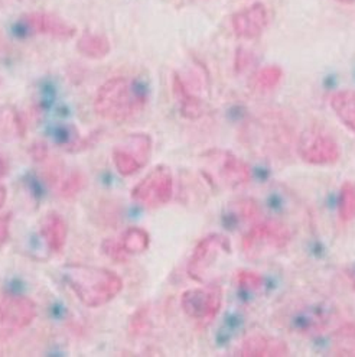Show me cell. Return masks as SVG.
I'll return each mask as SVG.
<instances>
[{
    "label": "cell",
    "instance_id": "83f0119b",
    "mask_svg": "<svg viewBox=\"0 0 355 357\" xmlns=\"http://www.w3.org/2000/svg\"><path fill=\"white\" fill-rule=\"evenodd\" d=\"M103 252L110 257L111 261L114 262H125L127 259V255L125 253V250L122 249L120 243L113 241V239H107L103 242L102 245Z\"/></svg>",
    "mask_w": 355,
    "mask_h": 357
},
{
    "label": "cell",
    "instance_id": "9a60e30c",
    "mask_svg": "<svg viewBox=\"0 0 355 357\" xmlns=\"http://www.w3.org/2000/svg\"><path fill=\"white\" fill-rule=\"evenodd\" d=\"M172 93L184 117L195 121V119H200L205 113V107L201 98L189 90L184 78L176 73L172 77Z\"/></svg>",
    "mask_w": 355,
    "mask_h": 357
},
{
    "label": "cell",
    "instance_id": "30bf717a",
    "mask_svg": "<svg viewBox=\"0 0 355 357\" xmlns=\"http://www.w3.org/2000/svg\"><path fill=\"white\" fill-rule=\"evenodd\" d=\"M223 305V291L220 287L210 285L205 288H192L182 294L181 307L189 319L212 321L219 315Z\"/></svg>",
    "mask_w": 355,
    "mask_h": 357
},
{
    "label": "cell",
    "instance_id": "e575fe53",
    "mask_svg": "<svg viewBox=\"0 0 355 357\" xmlns=\"http://www.w3.org/2000/svg\"><path fill=\"white\" fill-rule=\"evenodd\" d=\"M337 2H341V3H347V5H352V3H355V0H337Z\"/></svg>",
    "mask_w": 355,
    "mask_h": 357
},
{
    "label": "cell",
    "instance_id": "d4e9b609",
    "mask_svg": "<svg viewBox=\"0 0 355 357\" xmlns=\"http://www.w3.org/2000/svg\"><path fill=\"white\" fill-rule=\"evenodd\" d=\"M231 214L240 222H254L260 217V207L251 198H240L231 204Z\"/></svg>",
    "mask_w": 355,
    "mask_h": 357
},
{
    "label": "cell",
    "instance_id": "52a82bcc",
    "mask_svg": "<svg viewBox=\"0 0 355 357\" xmlns=\"http://www.w3.org/2000/svg\"><path fill=\"white\" fill-rule=\"evenodd\" d=\"M152 137L148 133H132L113 149V162L123 176L134 175L145 168L152 155Z\"/></svg>",
    "mask_w": 355,
    "mask_h": 357
},
{
    "label": "cell",
    "instance_id": "277c9868",
    "mask_svg": "<svg viewBox=\"0 0 355 357\" xmlns=\"http://www.w3.org/2000/svg\"><path fill=\"white\" fill-rule=\"evenodd\" d=\"M290 239L292 233L286 225L270 220L255 222L243 236L242 249L251 259H259L285 249Z\"/></svg>",
    "mask_w": 355,
    "mask_h": 357
},
{
    "label": "cell",
    "instance_id": "603a6c76",
    "mask_svg": "<svg viewBox=\"0 0 355 357\" xmlns=\"http://www.w3.org/2000/svg\"><path fill=\"white\" fill-rule=\"evenodd\" d=\"M0 133L5 137L19 136L24 133V123L21 121V116L10 106L0 107Z\"/></svg>",
    "mask_w": 355,
    "mask_h": 357
},
{
    "label": "cell",
    "instance_id": "7a4b0ae2",
    "mask_svg": "<svg viewBox=\"0 0 355 357\" xmlns=\"http://www.w3.org/2000/svg\"><path fill=\"white\" fill-rule=\"evenodd\" d=\"M64 281L86 307L109 304L122 292V278L106 268L71 264L64 268Z\"/></svg>",
    "mask_w": 355,
    "mask_h": 357
},
{
    "label": "cell",
    "instance_id": "1f68e13d",
    "mask_svg": "<svg viewBox=\"0 0 355 357\" xmlns=\"http://www.w3.org/2000/svg\"><path fill=\"white\" fill-rule=\"evenodd\" d=\"M347 278H348V281H349L352 289L355 291V264L347 268Z\"/></svg>",
    "mask_w": 355,
    "mask_h": 357
},
{
    "label": "cell",
    "instance_id": "ac0fdd59",
    "mask_svg": "<svg viewBox=\"0 0 355 357\" xmlns=\"http://www.w3.org/2000/svg\"><path fill=\"white\" fill-rule=\"evenodd\" d=\"M77 50L86 58L103 59L110 54L111 45L106 35L86 31L80 38H78Z\"/></svg>",
    "mask_w": 355,
    "mask_h": 357
},
{
    "label": "cell",
    "instance_id": "d6a6232c",
    "mask_svg": "<svg viewBox=\"0 0 355 357\" xmlns=\"http://www.w3.org/2000/svg\"><path fill=\"white\" fill-rule=\"evenodd\" d=\"M6 198H8V190L5 185L0 184V208H2L6 203Z\"/></svg>",
    "mask_w": 355,
    "mask_h": 357
},
{
    "label": "cell",
    "instance_id": "e0dca14e",
    "mask_svg": "<svg viewBox=\"0 0 355 357\" xmlns=\"http://www.w3.org/2000/svg\"><path fill=\"white\" fill-rule=\"evenodd\" d=\"M331 109L340 119V122L355 133V91L341 90L332 94Z\"/></svg>",
    "mask_w": 355,
    "mask_h": 357
},
{
    "label": "cell",
    "instance_id": "8992f818",
    "mask_svg": "<svg viewBox=\"0 0 355 357\" xmlns=\"http://www.w3.org/2000/svg\"><path fill=\"white\" fill-rule=\"evenodd\" d=\"M173 194V175L165 165L153 168L132 190V198L143 207L156 208L171 202Z\"/></svg>",
    "mask_w": 355,
    "mask_h": 357
},
{
    "label": "cell",
    "instance_id": "5bb4252c",
    "mask_svg": "<svg viewBox=\"0 0 355 357\" xmlns=\"http://www.w3.org/2000/svg\"><path fill=\"white\" fill-rule=\"evenodd\" d=\"M290 354L289 346L273 335L254 334L246 339L235 356L242 357H285Z\"/></svg>",
    "mask_w": 355,
    "mask_h": 357
},
{
    "label": "cell",
    "instance_id": "ba28073f",
    "mask_svg": "<svg viewBox=\"0 0 355 357\" xmlns=\"http://www.w3.org/2000/svg\"><path fill=\"white\" fill-rule=\"evenodd\" d=\"M231 252L230 241L226 236L212 233L205 236L204 239L196 245L188 262V275L191 280L196 282H204L208 272L212 269L215 262L221 255H228Z\"/></svg>",
    "mask_w": 355,
    "mask_h": 357
},
{
    "label": "cell",
    "instance_id": "7c38bea8",
    "mask_svg": "<svg viewBox=\"0 0 355 357\" xmlns=\"http://www.w3.org/2000/svg\"><path fill=\"white\" fill-rule=\"evenodd\" d=\"M22 26L35 35H45L55 39L67 41L75 36L77 29L61 16L48 12H32L21 17Z\"/></svg>",
    "mask_w": 355,
    "mask_h": 357
},
{
    "label": "cell",
    "instance_id": "5b68a950",
    "mask_svg": "<svg viewBox=\"0 0 355 357\" xmlns=\"http://www.w3.org/2000/svg\"><path fill=\"white\" fill-rule=\"evenodd\" d=\"M298 153L309 165L326 167L340 161L341 148L329 132L320 126H310L299 136Z\"/></svg>",
    "mask_w": 355,
    "mask_h": 357
},
{
    "label": "cell",
    "instance_id": "4fadbf2b",
    "mask_svg": "<svg viewBox=\"0 0 355 357\" xmlns=\"http://www.w3.org/2000/svg\"><path fill=\"white\" fill-rule=\"evenodd\" d=\"M270 21L269 10L262 2L251 3L231 16V28L235 36L242 39L259 38Z\"/></svg>",
    "mask_w": 355,
    "mask_h": 357
},
{
    "label": "cell",
    "instance_id": "9c48e42d",
    "mask_svg": "<svg viewBox=\"0 0 355 357\" xmlns=\"http://www.w3.org/2000/svg\"><path fill=\"white\" fill-rule=\"evenodd\" d=\"M208 168L223 185L228 188H239L248 184L251 178L250 167L230 151L214 149L205 153Z\"/></svg>",
    "mask_w": 355,
    "mask_h": 357
},
{
    "label": "cell",
    "instance_id": "f546056e",
    "mask_svg": "<svg viewBox=\"0 0 355 357\" xmlns=\"http://www.w3.org/2000/svg\"><path fill=\"white\" fill-rule=\"evenodd\" d=\"M31 155L33 156L35 161H39L42 162L45 161L48 158V148L44 142H39V144H35L32 148H31Z\"/></svg>",
    "mask_w": 355,
    "mask_h": 357
},
{
    "label": "cell",
    "instance_id": "3957f363",
    "mask_svg": "<svg viewBox=\"0 0 355 357\" xmlns=\"http://www.w3.org/2000/svg\"><path fill=\"white\" fill-rule=\"evenodd\" d=\"M335 307L320 296H301L276 312V324L301 335L320 334L329 327Z\"/></svg>",
    "mask_w": 355,
    "mask_h": 357
},
{
    "label": "cell",
    "instance_id": "6da1fadb",
    "mask_svg": "<svg viewBox=\"0 0 355 357\" xmlns=\"http://www.w3.org/2000/svg\"><path fill=\"white\" fill-rule=\"evenodd\" d=\"M148 105V89L130 77H114L98 89L95 113L106 121L122 123L139 114Z\"/></svg>",
    "mask_w": 355,
    "mask_h": 357
},
{
    "label": "cell",
    "instance_id": "ffe728a7",
    "mask_svg": "<svg viewBox=\"0 0 355 357\" xmlns=\"http://www.w3.org/2000/svg\"><path fill=\"white\" fill-rule=\"evenodd\" d=\"M332 351L335 356L355 357V324L347 323L335 330L332 337Z\"/></svg>",
    "mask_w": 355,
    "mask_h": 357
},
{
    "label": "cell",
    "instance_id": "836d02e7",
    "mask_svg": "<svg viewBox=\"0 0 355 357\" xmlns=\"http://www.w3.org/2000/svg\"><path fill=\"white\" fill-rule=\"evenodd\" d=\"M6 172H8V165H6V162L2 160V158H0V176H3Z\"/></svg>",
    "mask_w": 355,
    "mask_h": 357
},
{
    "label": "cell",
    "instance_id": "484cf974",
    "mask_svg": "<svg viewBox=\"0 0 355 357\" xmlns=\"http://www.w3.org/2000/svg\"><path fill=\"white\" fill-rule=\"evenodd\" d=\"M235 282H237V285L246 291H259L263 287L265 280H263V276H260L255 272L239 271L235 275Z\"/></svg>",
    "mask_w": 355,
    "mask_h": 357
},
{
    "label": "cell",
    "instance_id": "7402d4cb",
    "mask_svg": "<svg viewBox=\"0 0 355 357\" xmlns=\"http://www.w3.org/2000/svg\"><path fill=\"white\" fill-rule=\"evenodd\" d=\"M338 215L344 223L355 219V183L345 181L338 195Z\"/></svg>",
    "mask_w": 355,
    "mask_h": 357
},
{
    "label": "cell",
    "instance_id": "d6986e66",
    "mask_svg": "<svg viewBox=\"0 0 355 357\" xmlns=\"http://www.w3.org/2000/svg\"><path fill=\"white\" fill-rule=\"evenodd\" d=\"M122 249L125 253L129 255H141L148 250L150 245V236L149 233L142 227H129L120 237Z\"/></svg>",
    "mask_w": 355,
    "mask_h": 357
},
{
    "label": "cell",
    "instance_id": "cb8c5ba5",
    "mask_svg": "<svg viewBox=\"0 0 355 357\" xmlns=\"http://www.w3.org/2000/svg\"><path fill=\"white\" fill-rule=\"evenodd\" d=\"M86 183H87V180H86L83 172L71 171L68 175H65L63 178L61 183L56 185V190H58V194L63 198H72L78 192L84 190Z\"/></svg>",
    "mask_w": 355,
    "mask_h": 357
},
{
    "label": "cell",
    "instance_id": "f1b7e54d",
    "mask_svg": "<svg viewBox=\"0 0 355 357\" xmlns=\"http://www.w3.org/2000/svg\"><path fill=\"white\" fill-rule=\"evenodd\" d=\"M12 213L0 215V245H5L9 241Z\"/></svg>",
    "mask_w": 355,
    "mask_h": 357
},
{
    "label": "cell",
    "instance_id": "4316f807",
    "mask_svg": "<svg viewBox=\"0 0 355 357\" xmlns=\"http://www.w3.org/2000/svg\"><path fill=\"white\" fill-rule=\"evenodd\" d=\"M254 56L253 52H250L247 48L240 47L235 52V58H234V68L237 73H244L246 70H248L253 66Z\"/></svg>",
    "mask_w": 355,
    "mask_h": 357
},
{
    "label": "cell",
    "instance_id": "4dcf8cb0",
    "mask_svg": "<svg viewBox=\"0 0 355 357\" xmlns=\"http://www.w3.org/2000/svg\"><path fill=\"white\" fill-rule=\"evenodd\" d=\"M145 320H146V311L145 310L137 311L132 320V333H139L143 328Z\"/></svg>",
    "mask_w": 355,
    "mask_h": 357
},
{
    "label": "cell",
    "instance_id": "2e32d148",
    "mask_svg": "<svg viewBox=\"0 0 355 357\" xmlns=\"http://www.w3.org/2000/svg\"><path fill=\"white\" fill-rule=\"evenodd\" d=\"M67 223L58 213H49L44 217L41 225V234L48 246L54 253H59L67 243Z\"/></svg>",
    "mask_w": 355,
    "mask_h": 357
},
{
    "label": "cell",
    "instance_id": "8fae6325",
    "mask_svg": "<svg viewBox=\"0 0 355 357\" xmlns=\"http://www.w3.org/2000/svg\"><path fill=\"white\" fill-rule=\"evenodd\" d=\"M36 304L24 295H5L0 298V324L9 330H22L36 319Z\"/></svg>",
    "mask_w": 355,
    "mask_h": 357
},
{
    "label": "cell",
    "instance_id": "44dd1931",
    "mask_svg": "<svg viewBox=\"0 0 355 357\" xmlns=\"http://www.w3.org/2000/svg\"><path fill=\"white\" fill-rule=\"evenodd\" d=\"M283 78V70L279 66H266L255 71L251 78V86L258 91H270L278 87Z\"/></svg>",
    "mask_w": 355,
    "mask_h": 357
}]
</instances>
